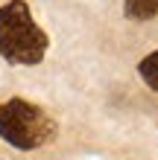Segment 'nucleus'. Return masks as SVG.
<instances>
[{
	"label": "nucleus",
	"instance_id": "obj_3",
	"mask_svg": "<svg viewBox=\"0 0 158 160\" xmlns=\"http://www.w3.org/2000/svg\"><path fill=\"white\" fill-rule=\"evenodd\" d=\"M123 12L132 21H152L158 15V0H123Z\"/></svg>",
	"mask_w": 158,
	"mask_h": 160
},
{
	"label": "nucleus",
	"instance_id": "obj_1",
	"mask_svg": "<svg viewBox=\"0 0 158 160\" xmlns=\"http://www.w3.org/2000/svg\"><path fill=\"white\" fill-rule=\"evenodd\" d=\"M50 50L47 32L35 23L26 0H6L0 6V58L15 67H32Z\"/></svg>",
	"mask_w": 158,
	"mask_h": 160
},
{
	"label": "nucleus",
	"instance_id": "obj_2",
	"mask_svg": "<svg viewBox=\"0 0 158 160\" xmlns=\"http://www.w3.org/2000/svg\"><path fill=\"white\" fill-rule=\"evenodd\" d=\"M56 119L30 99H9L0 102V140H6L12 148L32 152L56 140Z\"/></svg>",
	"mask_w": 158,
	"mask_h": 160
},
{
	"label": "nucleus",
	"instance_id": "obj_4",
	"mask_svg": "<svg viewBox=\"0 0 158 160\" xmlns=\"http://www.w3.org/2000/svg\"><path fill=\"white\" fill-rule=\"evenodd\" d=\"M138 76L144 79V84L150 90L158 93V50L150 52V55H144V58L138 61Z\"/></svg>",
	"mask_w": 158,
	"mask_h": 160
}]
</instances>
